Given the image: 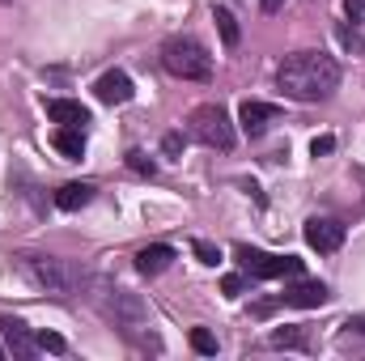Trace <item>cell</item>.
<instances>
[{"mask_svg":"<svg viewBox=\"0 0 365 361\" xmlns=\"http://www.w3.org/2000/svg\"><path fill=\"white\" fill-rule=\"evenodd\" d=\"M276 86L293 102H319L340 86V64L327 51H293L276 68Z\"/></svg>","mask_w":365,"mask_h":361,"instance_id":"1","label":"cell"},{"mask_svg":"<svg viewBox=\"0 0 365 361\" xmlns=\"http://www.w3.org/2000/svg\"><path fill=\"white\" fill-rule=\"evenodd\" d=\"M86 289H90V302L102 310V319L115 323L123 336H145L149 332V310L132 289H123L115 280H102V276H86Z\"/></svg>","mask_w":365,"mask_h":361,"instance_id":"2","label":"cell"},{"mask_svg":"<svg viewBox=\"0 0 365 361\" xmlns=\"http://www.w3.org/2000/svg\"><path fill=\"white\" fill-rule=\"evenodd\" d=\"M17 268H21V276H26L34 289L56 293V298H68L73 289L86 285L81 272L73 268V264H64V260H56V255H34V251H26V255H17Z\"/></svg>","mask_w":365,"mask_h":361,"instance_id":"3","label":"cell"},{"mask_svg":"<svg viewBox=\"0 0 365 361\" xmlns=\"http://www.w3.org/2000/svg\"><path fill=\"white\" fill-rule=\"evenodd\" d=\"M162 68L179 81H208L212 77V56L204 51L200 39L191 34H170L162 43Z\"/></svg>","mask_w":365,"mask_h":361,"instance_id":"4","label":"cell"},{"mask_svg":"<svg viewBox=\"0 0 365 361\" xmlns=\"http://www.w3.org/2000/svg\"><path fill=\"white\" fill-rule=\"evenodd\" d=\"M187 128H191V136H195L200 145H208V149H234V141H238V132H234V123H230V111H225L221 102L195 106L191 119H187Z\"/></svg>","mask_w":365,"mask_h":361,"instance_id":"5","label":"cell"},{"mask_svg":"<svg viewBox=\"0 0 365 361\" xmlns=\"http://www.w3.org/2000/svg\"><path fill=\"white\" fill-rule=\"evenodd\" d=\"M234 260L242 264L247 276L255 280H276V276H302V260L297 255H268V251H255V247H238Z\"/></svg>","mask_w":365,"mask_h":361,"instance_id":"6","label":"cell"},{"mask_svg":"<svg viewBox=\"0 0 365 361\" xmlns=\"http://www.w3.org/2000/svg\"><path fill=\"white\" fill-rule=\"evenodd\" d=\"M306 243L314 247V251H340V243H344V225L340 221H331V217H310L306 221Z\"/></svg>","mask_w":365,"mask_h":361,"instance_id":"7","label":"cell"},{"mask_svg":"<svg viewBox=\"0 0 365 361\" xmlns=\"http://www.w3.org/2000/svg\"><path fill=\"white\" fill-rule=\"evenodd\" d=\"M0 336H4V345H9V353L13 357H34L38 353V336H30V327L21 323V319H9V315H0Z\"/></svg>","mask_w":365,"mask_h":361,"instance_id":"8","label":"cell"},{"mask_svg":"<svg viewBox=\"0 0 365 361\" xmlns=\"http://www.w3.org/2000/svg\"><path fill=\"white\" fill-rule=\"evenodd\" d=\"M93 93H98V102H106V106H123V102H132L136 86H132V77H128V73L110 68V73H102V77H98Z\"/></svg>","mask_w":365,"mask_h":361,"instance_id":"9","label":"cell"},{"mask_svg":"<svg viewBox=\"0 0 365 361\" xmlns=\"http://www.w3.org/2000/svg\"><path fill=\"white\" fill-rule=\"evenodd\" d=\"M327 298H331V293H327L323 280H293V285H284V293H280L284 306H302V310H314V306H323Z\"/></svg>","mask_w":365,"mask_h":361,"instance_id":"10","label":"cell"},{"mask_svg":"<svg viewBox=\"0 0 365 361\" xmlns=\"http://www.w3.org/2000/svg\"><path fill=\"white\" fill-rule=\"evenodd\" d=\"M276 115H280V106H272V102H255V98H247V102H242V111H238V119H242V132H247V136H264V132H268V123H276Z\"/></svg>","mask_w":365,"mask_h":361,"instance_id":"11","label":"cell"},{"mask_svg":"<svg viewBox=\"0 0 365 361\" xmlns=\"http://www.w3.org/2000/svg\"><path fill=\"white\" fill-rule=\"evenodd\" d=\"M47 115H51L60 128H86V123H90V111H86L81 102H73V98H51V102H47Z\"/></svg>","mask_w":365,"mask_h":361,"instance_id":"12","label":"cell"},{"mask_svg":"<svg viewBox=\"0 0 365 361\" xmlns=\"http://www.w3.org/2000/svg\"><path fill=\"white\" fill-rule=\"evenodd\" d=\"M170 260H175V247H166V243L140 247V251H136V272H140V276H158V272L170 268Z\"/></svg>","mask_w":365,"mask_h":361,"instance_id":"13","label":"cell"},{"mask_svg":"<svg viewBox=\"0 0 365 361\" xmlns=\"http://www.w3.org/2000/svg\"><path fill=\"white\" fill-rule=\"evenodd\" d=\"M93 200V183H64L60 191H56V208H64V213H77V208H86Z\"/></svg>","mask_w":365,"mask_h":361,"instance_id":"14","label":"cell"},{"mask_svg":"<svg viewBox=\"0 0 365 361\" xmlns=\"http://www.w3.org/2000/svg\"><path fill=\"white\" fill-rule=\"evenodd\" d=\"M56 149H60L68 162H77V158L86 153V128H60V132H56Z\"/></svg>","mask_w":365,"mask_h":361,"instance_id":"15","label":"cell"},{"mask_svg":"<svg viewBox=\"0 0 365 361\" xmlns=\"http://www.w3.org/2000/svg\"><path fill=\"white\" fill-rule=\"evenodd\" d=\"M212 21H217V30H221V39H225V47H238V39H242V30H238V21H234V13H230L225 4H217V9H212Z\"/></svg>","mask_w":365,"mask_h":361,"instance_id":"16","label":"cell"},{"mask_svg":"<svg viewBox=\"0 0 365 361\" xmlns=\"http://www.w3.org/2000/svg\"><path fill=\"white\" fill-rule=\"evenodd\" d=\"M268 345H272V349H306V332H297V327H276L272 336H268Z\"/></svg>","mask_w":365,"mask_h":361,"instance_id":"17","label":"cell"},{"mask_svg":"<svg viewBox=\"0 0 365 361\" xmlns=\"http://www.w3.org/2000/svg\"><path fill=\"white\" fill-rule=\"evenodd\" d=\"M191 349L204 353V357H212V353H217V336H212L208 327H195V332H191Z\"/></svg>","mask_w":365,"mask_h":361,"instance_id":"18","label":"cell"},{"mask_svg":"<svg viewBox=\"0 0 365 361\" xmlns=\"http://www.w3.org/2000/svg\"><path fill=\"white\" fill-rule=\"evenodd\" d=\"M191 251H195V255H200V264H208V268H217V264H221V251H217L212 243H204V238H195V243H191Z\"/></svg>","mask_w":365,"mask_h":361,"instance_id":"19","label":"cell"},{"mask_svg":"<svg viewBox=\"0 0 365 361\" xmlns=\"http://www.w3.org/2000/svg\"><path fill=\"white\" fill-rule=\"evenodd\" d=\"M128 166H132L136 175H153V171H158V162H153V158H145L140 149H132V153H128Z\"/></svg>","mask_w":365,"mask_h":361,"instance_id":"20","label":"cell"},{"mask_svg":"<svg viewBox=\"0 0 365 361\" xmlns=\"http://www.w3.org/2000/svg\"><path fill=\"white\" fill-rule=\"evenodd\" d=\"M38 349H43V353H64L68 345H64V336H56V332H38Z\"/></svg>","mask_w":365,"mask_h":361,"instance_id":"21","label":"cell"},{"mask_svg":"<svg viewBox=\"0 0 365 361\" xmlns=\"http://www.w3.org/2000/svg\"><path fill=\"white\" fill-rule=\"evenodd\" d=\"M331 149H336V136H314V145H310L314 158H323V153H331Z\"/></svg>","mask_w":365,"mask_h":361,"instance_id":"22","label":"cell"},{"mask_svg":"<svg viewBox=\"0 0 365 361\" xmlns=\"http://www.w3.org/2000/svg\"><path fill=\"white\" fill-rule=\"evenodd\" d=\"M221 289H225L230 298H238V293L247 289V280H242V276H225V280H221Z\"/></svg>","mask_w":365,"mask_h":361,"instance_id":"23","label":"cell"},{"mask_svg":"<svg viewBox=\"0 0 365 361\" xmlns=\"http://www.w3.org/2000/svg\"><path fill=\"white\" fill-rule=\"evenodd\" d=\"M162 149H166V153H179V149H182V136H179V132H170V136L162 141Z\"/></svg>","mask_w":365,"mask_h":361,"instance_id":"24","label":"cell"},{"mask_svg":"<svg viewBox=\"0 0 365 361\" xmlns=\"http://www.w3.org/2000/svg\"><path fill=\"white\" fill-rule=\"evenodd\" d=\"M344 9H349L353 17H361V13H365V0H344Z\"/></svg>","mask_w":365,"mask_h":361,"instance_id":"25","label":"cell"},{"mask_svg":"<svg viewBox=\"0 0 365 361\" xmlns=\"http://www.w3.org/2000/svg\"><path fill=\"white\" fill-rule=\"evenodd\" d=\"M259 4H264V13H280L284 9V0H259Z\"/></svg>","mask_w":365,"mask_h":361,"instance_id":"26","label":"cell"},{"mask_svg":"<svg viewBox=\"0 0 365 361\" xmlns=\"http://www.w3.org/2000/svg\"><path fill=\"white\" fill-rule=\"evenodd\" d=\"M0 357H4V345H0Z\"/></svg>","mask_w":365,"mask_h":361,"instance_id":"27","label":"cell"}]
</instances>
